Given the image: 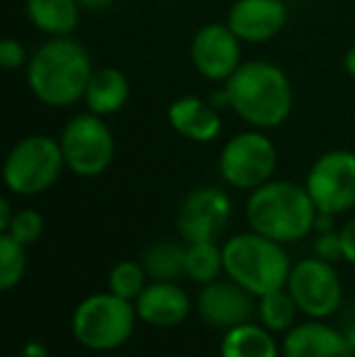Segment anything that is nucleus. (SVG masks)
I'll list each match as a JSON object with an SVG mask.
<instances>
[{"instance_id":"f3484780","label":"nucleus","mask_w":355,"mask_h":357,"mask_svg":"<svg viewBox=\"0 0 355 357\" xmlns=\"http://www.w3.org/2000/svg\"><path fill=\"white\" fill-rule=\"evenodd\" d=\"M168 124L176 129V134L195 144L214 142L222 132L219 109L209 100L195 95H183L168 107Z\"/></svg>"},{"instance_id":"7c9ffc66","label":"nucleus","mask_w":355,"mask_h":357,"mask_svg":"<svg viewBox=\"0 0 355 357\" xmlns=\"http://www.w3.org/2000/svg\"><path fill=\"white\" fill-rule=\"evenodd\" d=\"M13 204H10V199L8 197H3L0 199V234H5L8 231V226H10V221H13Z\"/></svg>"},{"instance_id":"6e6552de","label":"nucleus","mask_w":355,"mask_h":357,"mask_svg":"<svg viewBox=\"0 0 355 357\" xmlns=\"http://www.w3.org/2000/svg\"><path fill=\"white\" fill-rule=\"evenodd\" d=\"M278 168V149L261 129L241 132L224 144L219 153V175L229 188L248 190L273 180V173Z\"/></svg>"},{"instance_id":"4468645a","label":"nucleus","mask_w":355,"mask_h":357,"mask_svg":"<svg viewBox=\"0 0 355 357\" xmlns=\"http://www.w3.org/2000/svg\"><path fill=\"white\" fill-rule=\"evenodd\" d=\"M227 24L241 42H270L287 24V5L282 0H236L227 15Z\"/></svg>"},{"instance_id":"f8f14e48","label":"nucleus","mask_w":355,"mask_h":357,"mask_svg":"<svg viewBox=\"0 0 355 357\" xmlns=\"http://www.w3.org/2000/svg\"><path fill=\"white\" fill-rule=\"evenodd\" d=\"M190 61L195 71L212 83H227L241 66V39L227 22L204 24L190 44Z\"/></svg>"},{"instance_id":"5701e85b","label":"nucleus","mask_w":355,"mask_h":357,"mask_svg":"<svg viewBox=\"0 0 355 357\" xmlns=\"http://www.w3.org/2000/svg\"><path fill=\"white\" fill-rule=\"evenodd\" d=\"M299 306L294 304L292 294L285 289H275L270 294L258 296V321H261L266 328H270L273 333H287L294 326V319H297Z\"/></svg>"},{"instance_id":"f704fd0d","label":"nucleus","mask_w":355,"mask_h":357,"mask_svg":"<svg viewBox=\"0 0 355 357\" xmlns=\"http://www.w3.org/2000/svg\"><path fill=\"white\" fill-rule=\"evenodd\" d=\"M343 333H346V340H348V345H351V350H353V355H355V324L348 326Z\"/></svg>"},{"instance_id":"c756f323","label":"nucleus","mask_w":355,"mask_h":357,"mask_svg":"<svg viewBox=\"0 0 355 357\" xmlns=\"http://www.w3.org/2000/svg\"><path fill=\"white\" fill-rule=\"evenodd\" d=\"M333 219H336V216L328 214V212H317V219H314V231H317V234L336 231V229H333Z\"/></svg>"},{"instance_id":"9d476101","label":"nucleus","mask_w":355,"mask_h":357,"mask_svg":"<svg viewBox=\"0 0 355 357\" xmlns=\"http://www.w3.org/2000/svg\"><path fill=\"white\" fill-rule=\"evenodd\" d=\"M287 291L307 319H328L343 301L341 275L331 263L322 258H304L292 265Z\"/></svg>"},{"instance_id":"0eeeda50","label":"nucleus","mask_w":355,"mask_h":357,"mask_svg":"<svg viewBox=\"0 0 355 357\" xmlns=\"http://www.w3.org/2000/svg\"><path fill=\"white\" fill-rule=\"evenodd\" d=\"M59 142L66 158V168L78 178L103 175L112 165L117 151L112 129L95 112L76 114L68 119Z\"/></svg>"},{"instance_id":"4be33fe9","label":"nucleus","mask_w":355,"mask_h":357,"mask_svg":"<svg viewBox=\"0 0 355 357\" xmlns=\"http://www.w3.org/2000/svg\"><path fill=\"white\" fill-rule=\"evenodd\" d=\"M185 278L192 282L209 284L224 273V253L214 241L185 243Z\"/></svg>"},{"instance_id":"dca6fc26","label":"nucleus","mask_w":355,"mask_h":357,"mask_svg":"<svg viewBox=\"0 0 355 357\" xmlns=\"http://www.w3.org/2000/svg\"><path fill=\"white\" fill-rule=\"evenodd\" d=\"M134 306H137L139 321L156 326V328H173L190 316L192 301L180 284L153 280L151 284L144 287Z\"/></svg>"},{"instance_id":"a211bd4d","label":"nucleus","mask_w":355,"mask_h":357,"mask_svg":"<svg viewBox=\"0 0 355 357\" xmlns=\"http://www.w3.org/2000/svg\"><path fill=\"white\" fill-rule=\"evenodd\" d=\"M129 93H132V88H129L127 75L114 66H103L95 68L93 75H90L83 100L88 105V112L107 117V114L119 112L127 105Z\"/></svg>"},{"instance_id":"72a5a7b5","label":"nucleus","mask_w":355,"mask_h":357,"mask_svg":"<svg viewBox=\"0 0 355 357\" xmlns=\"http://www.w3.org/2000/svg\"><path fill=\"white\" fill-rule=\"evenodd\" d=\"M343 68H346L348 75H353V78H355V47L348 49L346 59H343Z\"/></svg>"},{"instance_id":"aec40b11","label":"nucleus","mask_w":355,"mask_h":357,"mask_svg":"<svg viewBox=\"0 0 355 357\" xmlns=\"http://www.w3.org/2000/svg\"><path fill=\"white\" fill-rule=\"evenodd\" d=\"M222 357H280L282 348H278L273 338V331L266 328L263 324H241L234 328L224 331Z\"/></svg>"},{"instance_id":"bb28decb","label":"nucleus","mask_w":355,"mask_h":357,"mask_svg":"<svg viewBox=\"0 0 355 357\" xmlns=\"http://www.w3.org/2000/svg\"><path fill=\"white\" fill-rule=\"evenodd\" d=\"M314 255L326 263H336L343 260V243H341V231H326V234H317L314 241Z\"/></svg>"},{"instance_id":"2eb2a0df","label":"nucleus","mask_w":355,"mask_h":357,"mask_svg":"<svg viewBox=\"0 0 355 357\" xmlns=\"http://www.w3.org/2000/svg\"><path fill=\"white\" fill-rule=\"evenodd\" d=\"M280 348H282V357H355L346 333L324 324V319L294 324L285 333Z\"/></svg>"},{"instance_id":"f257e3e1","label":"nucleus","mask_w":355,"mask_h":357,"mask_svg":"<svg viewBox=\"0 0 355 357\" xmlns=\"http://www.w3.org/2000/svg\"><path fill=\"white\" fill-rule=\"evenodd\" d=\"M88 49L73 37H49L27 63V85L47 107H71L83 100L93 75Z\"/></svg>"},{"instance_id":"b1692460","label":"nucleus","mask_w":355,"mask_h":357,"mask_svg":"<svg viewBox=\"0 0 355 357\" xmlns=\"http://www.w3.org/2000/svg\"><path fill=\"white\" fill-rule=\"evenodd\" d=\"M27 245L15 241L10 234H0V289L10 291L22 282L27 273Z\"/></svg>"},{"instance_id":"6ab92c4d","label":"nucleus","mask_w":355,"mask_h":357,"mask_svg":"<svg viewBox=\"0 0 355 357\" xmlns=\"http://www.w3.org/2000/svg\"><path fill=\"white\" fill-rule=\"evenodd\" d=\"M24 10L29 22L49 37H71L81 22L78 0H27Z\"/></svg>"},{"instance_id":"c85d7f7f","label":"nucleus","mask_w":355,"mask_h":357,"mask_svg":"<svg viewBox=\"0 0 355 357\" xmlns=\"http://www.w3.org/2000/svg\"><path fill=\"white\" fill-rule=\"evenodd\" d=\"M341 243H343V260L355 268V219L341 226Z\"/></svg>"},{"instance_id":"20e7f679","label":"nucleus","mask_w":355,"mask_h":357,"mask_svg":"<svg viewBox=\"0 0 355 357\" xmlns=\"http://www.w3.org/2000/svg\"><path fill=\"white\" fill-rule=\"evenodd\" d=\"M224 273L248 289L253 296L285 289L292 273V263L285 250V243L273 241L258 231L236 234L222 245Z\"/></svg>"},{"instance_id":"9b49d317","label":"nucleus","mask_w":355,"mask_h":357,"mask_svg":"<svg viewBox=\"0 0 355 357\" xmlns=\"http://www.w3.org/2000/svg\"><path fill=\"white\" fill-rule=\"evenodd\" d=\"M232 219V199L222 188L202 185L190 190L178 207V234L185 243L217 241Z\"/></svg>"},{"instance_id":"2f4dec72","label":"nucleus","mask_w":355,"mask_h":357,"mask_svg":"<svg viewBox=\"0 0 355 357\" xmlns=\"http://www.w3.org/2000/svg\"><path fill=\"white\" fill-rule=\"evenodd\" d=\"M22 357H49V350H47V345L39 343V340H29L22 348Z\"/></svg>"},{"instance_id":"7ed1b4c3","label":"nucleus","mask_w":355,"mask_h":357,"mask_svg":"<svg viewBox=\"0 0 355 357\" xmlns=\"http://www.w3.org/2000/svg\"><path fill=\"white\" fill-rule=\"evenodd\" d=\"M317 212L307 188L289 180H268L246 199L248 226L280 243H294L312 234Z\"/></svg>"},{"instance_id":"a878e982","label":"nucleus","mask_w":355,"mask_h":357,"mask_svg":"<svg viewBox=\"0 0 355 357\" xmlns=\"http://www.w3.org/2000/svg\"><path fill=\"white\" fill-rule=\"evenodd\" d=\"M5 234H10L22 245L37 243L44 234V216L39 214L37 209H17Z\"/></svg>"},{"instance_id":"ddd939ff","label":"nucleus","mask_w":355,"mask_h":357,"mask_svg":"<svg viewBox=\"0 0 355 357\" xmlns=\"http://www.w3.org/2000/svg\"><path fill=\"white\" fill-rule=\"evenodd\" d=\"M258 311V296L243 289L239 282L214 280L204 284L197 296V314L207 326L219 331H229L234 326L248 324Z\"/></svg>"},{"instance_id":"473e14b6","label":"nucleus","mask_w":355,"mask_h":357,"mask_svg":"<svg viewBox=\"0 0 355 357\" xmlns=\"http://www.w3.org/2000/svg\"><path fill=\"white\" fill-rule=\"evenodd\" d=\"M78 3L86 10H107V8H112L117 0H78Z\"/></svg>"},{"instance_id":"1a4fd4ad","label":"nucleus","mask_w":355,"mask_h":357,"mask_svg":"<svg viewBox=\"0 0 355 357\" xmlns=\"http://www.w3.org/2000/svg\"><path fill=\"white\" fill-rule=\"evenodd\" d=\"M304 188L319 212L333 216L351 212L355 207V153L346 149L322 153L309 168Z\"/></svg>"},{"instance_id":"cd10ccee","label":"nucleus","mask_w":355,"mask_h":357,"mask_svg":"<svg viewBox=\"0 0 355 357\" xmlns=\"http://www.w3.org/2000/svg\"><path fill=\"white\" fill-rule=\"evenodd\" d=\"M29 56L24 52V47L13 37H5L0 42V66L5 71H17V68H27Z\"/></svg>"},{"instance_id":"412c9836","label":"nucleus","mask_w":355,"mask_h":357,"mask_svg":"<svg viewBox=\"0 0 355 357\" xmlns=\"http://www.w3.org/2000/svg\"><path fill=\"white\" fill-rule=\"evenodd\" d=\"M185 248L176 241H158L149 245L142 255V265L151 280L161 282H176L178 278L185 275Z\"/></svg>"},{"instance_id":"c9c22d12","label":"nucleus","mask_w":355,"mask_h":357,"mask_svg":"<svg viewBox=\"0 0 355 357\" xmlns=\"http://www.w3.org/2000/svg\"><path fill=\"white\" fill-rule=\"evenodd\" d=\"M107 357H112V355H107Z\"/></svg>"},{"instance_id":"f03ea898","label":"nucleus","mask_w":355,"mask_h":357,"mask_svg":"<svg viewBox=\"0 0 355 357\" xmlns=\"http://www.w3.org/2000/svg\"><path fill=\"white\" fill-rule=\"evenodd\" d=\"M222 85L229 109L253 129H275L292 112V83L282 68L266 59L243 61Z\"/></svg>"},{"instance_id":"393cba45","label":"nucleus","mask_w":355,"mask_h":357,"mask_svg":"<svg viewBox=\"0 0 355 357\" xmlns=\"http://www.w3.org/2000/svg\"><path fill=\"white\" fill-rule=\"evenodd\" d=\"M146 270L142 263L134 260H119L117 265H112L107 275V289L114 291L117 296H124L129 301H137V296L146 287Z\"/></svg>"},{"instance_id":"423d86ee","label":"nucleus","mask_w":355,"mask_h":357,"mask_svg":"<svg viewBox=\"0 0 355 357\" xmlns=\"http://www.w3.org/2000/svg\"><path fill=\"white\" fill-rule=\"evenodd\" d=\"M66 158L61 142L49 134H32L10 149L3 165L5 188L20 197H34L59 183Z\"/></svg>"},{"instance_id":"39448f33","label":"nucleus","mask_w":355,"mask_h":357,"mask_svg":"<svg viewBox=\"0 0 355 357\" xmlns=\"http://www.w3.org/2000/svg\"><path fill=\"white\" fill-rule=\"evenodd\" d=\"M137 319L134 301L117 296L109 289L98 291L76 306L71 316V333L83 348L93 353H112L132 338Z\"/></svg>"}]
</instances>
